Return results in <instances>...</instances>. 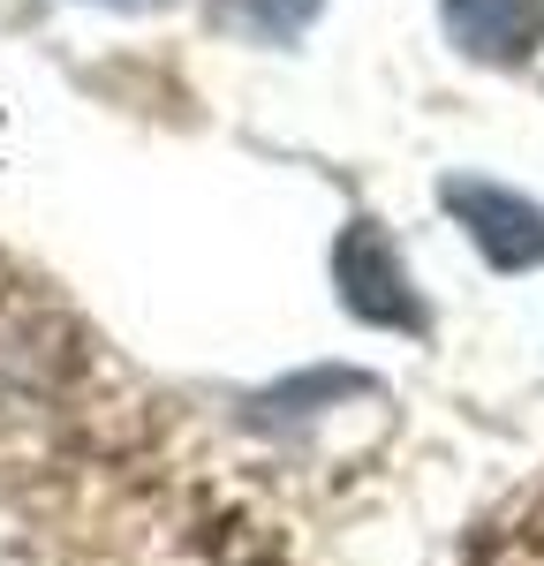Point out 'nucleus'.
Returning <instances> with one entry per match:
<instances>
[{"label": "nucleus", "mask_w": 544, "mask_h": 566, "mask_svg": "<svg viewBox=\"0 0 544 566\" xmlns=\"http://www.w3.org/2000/svg\"><path fill=\"white\" fill-rule=\"evenodd\" d=\"M333 280H341L348 317L394 325V333H431V310L416 303V287H408V272H401V258H394V242H386L378 219H348V234L333 250Z\"/></svg>", "instance_id": "obj_1"}, {"label": "nucleus", "mask_w": 544, "mask_h": 566, "mask_svg": "<svg viewBox=\"0 0 544 566\" xmlns=\"http://www.w3.org/2000/svg\"><path fill=\"white\" fill-rule=\"evenodd\" d=\"M447 212L469 227V242H477V258L492 264V272H537L544 264V212L530 197H514V189H499V181H447Z\"/></svg>", "instance_id": "obj_2"}, {"label": "nucleus", "mask_w": 544, "mask_h": 566, "mask_svg": "<svg viewBox=\"0 0 544 566\" xmlns=\"http://www.w3.org/2000/svg\"><path fill=\"white\" fill-rule=\"evenodd\" d=\"M439 23L469 61L514 69L544 45V0H439Z\"/></svg>", "instance_id": "obj_3"}, {"label": "nucleus", "mask_w": 544, "mask_h": 566, "mask_svg": "<svg viewBox=\"0 0 544 566\" xmlns=\"http://www.w3.org/2000/svg\"><path fill=\"white\" fill-rule=\"evenodd\" d=\"M258 8H265V0H258ZM311 8H317V0H287V8H280V31H295V23H303Z\"/></svg>", "instance_id": "obj_4"}]
</instances>
